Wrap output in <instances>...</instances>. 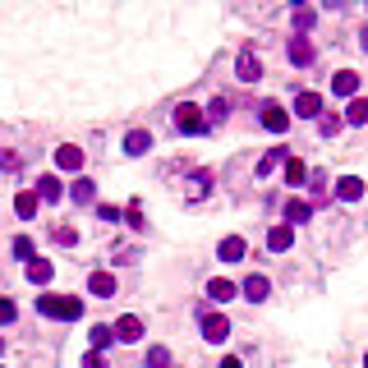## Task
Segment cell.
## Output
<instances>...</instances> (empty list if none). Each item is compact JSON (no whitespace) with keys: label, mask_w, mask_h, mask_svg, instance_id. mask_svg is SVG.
Returning <instances> with one entry per match:
<instances>
[{"label":"cell","mask_w":368,"mask_h":368,"mask_svg":"<svg viewBox=\"0 0 368 368\" xmlns=\"http://www.w3.org/2000/svg\"><path fill=\"white\" fill-rule=\"evenodd\" d=\"M346 124H368V97H350L346 115H341Z\"/></svg>","instance_id":"cell-20"},{"label":"cell","mask_w":368,"mask_h":368,"mask_svg":"<svg viewBox=\"0 0 368 368\" xmlns=\"http://www.w3.org/2000/svg\"><path fill=\"white\" fill-rule=\"evenodd\" d=\"M341 124H346V120H341L336 111H323V115H318V129H323V138H336V134H341Z\"/></svg>","instance_id":"cell-25"},{"label":"cell","mask_w":368,"mask_h":368,"mask_svg":"<svg viewBox=\"0 0 368 368\" xmlns=\"http://www.w3.org/2000/svg\"><path fill=\"white\" fill-rule=\"evenodd\" d=\"M226 111H230V106H226V97H216V101H212V124H221Z\"/></svg>","instance_id":"cell-36"},{"label":"cell","mask_w":368,"mask_h":368,"mask_svg":"<svg viewBox=\"0 0 368 368\" xmlns=\"http://www.w3.org/2000/svg\"><path fill=\"white\" fill-rule=\"evenodd\" d=\"M147 368H170V350L166 346H152V350H147Z\"/></svg>","instance_id":"cell-28"},{"label":"cell","mask_w":368,"mask_h":368,"mask_svg":"<svg viewBox=\"0 0 368 368\" xmlns=\"http://www.w3.org/2000/svg\"><path fill=\"white\" fill-rule=\"evenodd\" d=\"M332 92H336V97H355V92H359V74H350V69H341V74L332 78Z\"/></svg>","instance_id":"cell-16"},{"label":"cell","mask_w":368,"mask_h":368,"mask_svg":"<svg viewBox=\"0 0 368 368\" xmlns=\"http://www.w3.org/2000/svg\"><path fill=\"white\" fill-rule=\"evenodd\" d=\"M364 368H368V355H364Z\"/></svg>","instance_id":"cell-41"},{"label":"cell","mask_w":368,"mask_h":368,"mask_svg":"<svg viewBox=\"0 0 368 368\" xmlns=\"http://www.w3.org/2000/svg\"><path fill=\"white\" fill-rule=\"evenodd\" d=\"M235 74H240V83H258V78H263V65H258L253 51H244V56L235 60Z\"/></svg>","instance_id":"cell-8"},{"label":"cell","mask_w":368,"mask_h":368,"mask_svg":"<svg viewBox=\"0 0 368 368\" xmlns=\"http://www.w3.org/2000/svg\"><path fill=\"white\" fill-rule=\"evenodd\" d=\"M88 290L97 295V300H111V295H115V277H111V272H92V277H88Z\"/></svg>","instance_id":"cell-15"},{"label":"cell","mask_w":368,"mask_h":368,"mask_svg":"<svg viewBox=\"0 0 368 368\" xmlns=\"http://www.w3.org/2000/svg\"><path fill=\"white\" fill-rule=\"evenodd\" d=\"M83 368H111V364H106V355H97V350H92V355L83 359Z\"/></svg>","instance_id":"cell-38"},{"label":"cell","mask_w":368,"mask_h":368,"mask_svg":"<svg viewBox=\"0 0 368 368\" xmlns=\"http://www.w3.org/2000/svg\"><path fill=\"white\" fill-rule=\"evenodd\" d=\"M88 341H92V350L101 355V350H106V346L115 341V332H111V327H92V332H88Z\"/></svg>","instance_id":"cell-26"},{"label":"cell","mask_w":368,"mask_h":368,"mask_svg":"<svg viewBox=\"0 0 368 368\" xmlns=\"http://www.w3.org/2000/svg\"><path fill=\"white\" fill-rule=\"evenodd\" d=\"M189 184H193V189H189V198H203V193H212V170H193V175H189Z\"/></svg>","instance_id":"cell-24"},{"label":"cell","mask_w":368,"mask_h":368,"mask_svg":"<svg viewBox=\"0 0 368 368\" xmlns=\"http://www.w3.org/2000/svg\"><path fill=\"white\" fill-rule=\"evenodd\" d=\"M327 184H332V179H327L323 170H318V175H313V184H309V189H313V198H318V203H327V198H332V189H327Z\"/></svg>","instance_id":"cell-29"},{"label":"cell","mask_w":368,"mask_h":368,"mask_svg":"<svg viewBox=\"0 0 368 368\" xmlns=\"http://www.w3.org/2000/svg\"><path fill=\"white\" fill-rule=\"evenodd\" d=\"M124 216H129V226H134V230H147V221H143V207H138V203H129V207H124Z\"/></svg>","instance_id":"cell-31"},{"label":"cell","mask_w":368,"mask_h":368,"mask_svg":"<svg viewBox=\"0 0 368 368\" xmlns=\"http://www.w3.org/2000/svg\"><path fill=\"white\" fill-rule=\"evenodd\" d=\"M51 277H56V263H51V258H33V263H28V281H33V286H46Z\"/></svg>","instance_id":"cell-14"},{"label":"cell","mask_w":368,"mask_h":368,"mask_svg":"<svg viewBox=\"0 0 368 368\" xmlns=\"http://www.w3.org/2000/svg\"><path fill=\"white\" fill-rule=\"evenodd\" d=\"M97 216H101V221H120V207H111V203H101V207H97Z\"/></svg>","instance_id":"cell-37"},{"label":"cell","mask_w":368,"mask_h":368,"mask_svg":"<svg viewBox=\"0 0 368 368\" xmlns=\"http://www.w3.org/2000/svg\"><path fill=\"white\" fill-rule=\"evenodd\" d=\"M14 253H19V258H28V263H33V240H28V235H19V240H14Z\"/></svg>","instance_id":"cell-35"},{"label":"cell","mask_w":368,"mask_h":368,"mask_svg":"<svg viewBox=\"0 0 368 368\" xmlns=\"http://www.w3.org/2000/svg\"><path fill=\"white\" fill-rule=\"evenodd\" d=\"M175 129H179V134H203V129H207V120H203L198 106H189V101H184V106H175Z\"/></svg>","instance_id":"cell-2"},{"label":"cell","mask_w":368,"mask_h":368,"mask_svg":"<svg viewBox=\"0 0 368 368\" xmlns=\"http://www.w3.org/2000/svg\"><path fill=\"white\" fill-rule=\"evenodd\" d=\"M33 193H37L42 203H56V198H60V179H56V175H42V179H37V189H33Z\"/></svg>","instance_id":"cell-23"},{"label":"cell","mask_w":368,"mask_h":368,"mask_svg":"<svg viewBox=\"0 0 368 368\" xmlns=\"http://www.w3.org/2000/svg\"><path fill=\"white\" fill-rule=\"evenodd\" d=\"M69 198H74V203H83V207H88V203L97 198V184H92V179H74V184H69Z\"/></svg>","instance_id":"cell-22"},{"label":"cell","mask_w":368,"mask_h":368,"mask_svg":"<svg viewBox=\"0 0 368 368\" xmlns=\"http://www.w3.org/2000/svg\"><path fill=\"white\" fill-rule=\"evenodd\" d=\"M235 295H240V290H235V286H230L226 277H212V281H207V300L226 304V300H235Z\"/></svg>","instance_id":"cell-17"},{"label":"cell","mask_w":368,"mask_h":368,"mask_svg":"<svg viewBox=\"0 0 368 368\" xmlns=\"http://www.w3.org/2000/svg\"><path fill=\"white\" fill-rule=\"evenodd\" d=\"M332 193H336L341 203H359V198H364V179H359V175H341Z\"/></svg>","instance_id":"cell-5"},{"label":"cell","mask_w":368,"mask_h":368,"mask_svg":"<svg viewBox=\"0 0 368 368\" xmlns=\"http://www.w3.org/2000/svg\"><path fill=\"white\" fill-rule=\"evenodd\" d=\"M51 235H56V244H78V230H74V226H56Z\"/></svg>","instance_id":"cell-32"},{"label":"cell","mask_w":368,"mask_h":368,"mask_svg":"<svg viewBox=\"0 0 368 368\" xmlns=\"http://www.w3.org/2000/svg\"><path fill=\"white\" fill-rule=\"evenodd\" d=\"M313 19H318V14H313L309 5H304V10H295V28H300V37H304V28H313Z\"/></svg>","instance_id":"cell-33"},{"label":"cell","mask_w":368,"mask_h":368,"mask_svg":"<svg viewBox=\"0 0 368 368\" xmlns=\"http://www.w3.org/2000/svg\"><path fill=\"white\" fill-rule=\"evenodd\" d=\"M37 309H42L46 318H65V323H78V318H83V300H74V295H69V300L42 295V300H37Z\"/></svg>","instance_id":"cell-1"},{"label":"cell","mask_w":368,"mask_h":368,"mask_svg":"<svg viewBox=\"0 0 368 368\" xmlns=\"http://www.w3.org/2000/svg\"><path fill=\"white\" fill-rule=\"evenodd\" d=\"M295 115L318 120V115H323V97H318V92H300V97H295Z\"/></svg>","instance_id":"cell-13"},{"label":"cell","mask_w":368,"mask_h":368,"mask_svg":"<svg viewBox=\"0 0 368 368\" xmlns=\"http://www.w3.org/2000/svg\"><path fill=\"white\" fill-rule=\"evenodd\" d=\"M286 56H290V65H313V42L309 37H290V46H286Z\"/></svg>","instance_id":"cell-10"},{"label":"cell","mask_w":368,"mask_h":368,"mask_svg":"<svg viewBox=\"0 0 368 368\" xmlns=\"http://www.w3.org/2000/svg\"><path fill=\"white\" fill-rule=\"evenodd\" d=\"M216 258H221V263H244V258H249V244L240 240V235H226L221 244H216Z\"/></svg>","instance_id":"cell-3"},{"label":"cell","mask_w":368,"mask_h":368,"mask_svg":"<svg viewBox=\"0 0 368 368\" xmlns=\"http://www.w3.org/2000/svg\"><path fill=\"white\" fill-rule=\"evenodd\" d=\"M309 216H313V203H304V198H290V203H286V226L309 221Z\"/></svg>","instance_id":"cell-21"},{"label":"cell","mask_w":368,"mask_h":368,"mask_svg":"<svg viewBox=\"0 0 368 368\" xmlns=\"http://www.w3.org/2000/svg\"><path fill=\"white\" fill-rule=\"evenodd\" d=\"M240 295H244L249 304H263V300L272 295V281H267V277H249L244 286H240Z\"/></svg>","instance_id":"cell-7"},{"label":"cell","mask_w":368,"mask_h":368,"mask_svg":"<svg viewBox=\"0 0 368 368\" xmlns=\"http://www.w3.org/2000/svg\"><path fill=\"white\" fill-rule=\"evenodd\" d=\"M290 244H295V226H272L267 230V249L272 253H286Z\"/></svg>","instance_id":"cell-12"},{"label":"cell","mask_w":368,"mask_h":368,"mask_svg":"<svg viewBox=\"0 0 368 368\" xmlns=\"http://www.w3.org/2000/svg\"><path fill=\"white\" fill-rule=\"evenodd\" d=\"M14 318H19V309H14V300H0V327H10Z\"/></svg>","instance_id":"cell-34"},{"label":"cell","mask_w":368,"mask_h":368,"mask_svg":"<svg viewBox=\"0 0 368 368\" xmlns=\"http://www.w3.org/2000/svg\"><path fill=\"white\" fill-rule=\"evenodd\" d=\"M37 203H42V198H37V193H33V189H19V193H14V212H19V216H23V221H28V216H33V212H37Z\"/></svg>","instance_id":"cell-19"},{"label":"cell","mask_w":368,"mask_h":368,"mask_svg":"<svg viewBox=\"0 0 368 368\" xmlns=\"http://www.w3.org/2000/svg\"><path fill=\"white\" fill-rule=\"evenodd\" d=\"M203 336H207L212 346H221L226 336H230V323H226L221 313H212V318H203Z\"/></svg>","instance_id":"cell-11"},{"label":"cell","mask_w":368,"mask_h":368,"mask_svg":"<svg viewBox=\"0 0 368 368\" xmlns=\"http://www.w3.org/2000/svg\"><path fill=\"white\" fill-rule=\"evenodd\" d=\"M111 332H115V341H129V346H134V341H143V323H138L134 313H124V318L111 327Z\"/></svg>","instance_id":"cell-6"},{"label":"cell","mask_w":368,"mask_h":368,"mask_svg":"<svg viewBox=\"0 0 368 368\" xmlns=\"http://www.w3.org/2000/svg\"><path fill=\"white\" fill-rule=\"evenodd\" d=\"M304 179H309L304 161H286V184H304Z\"/></svg>","instance_id":"cell-30"},{"label":"cell","mask_w":368,"mask_h":368,"mask_svg":"<svg viewBox=\"0 0 368 368\" xmlns=\"http://www.w3.org/2000/svg\"><path fill=\"white\" fill-rule=\"evenodd\" d=\"M281 156H286V147H272V152L263 156V161H258V175H272V170L281 166Z\"/></svg>","instance_id":"cell-27"},{"label":"cell","mask_w":368,"mask_h":368,"mask_svg":"<svg viewBox=\"0 0 368 368\" xmlns=\"http://www.w3.org/2000/svg\"><path fill=\"white\" fill-rule=\"evenodd\" d=\"M56 166L60 170H83V152H78V147H56Z\"/></svg>","instance_id":"cell-18"},{"label":"cell","mask_w":368,"mask_h":368,"mask_svg":"<svg viewBox=\"0 0 368 368\" xmlns=\"http://www.w3.org/2000/svg\"><path fill=\"white\" fill-rule=\"evenodd\" d=\"M221 368H244V359H235V355H226V359H221Z\"/></svg>","instance_id":"cell-39"},{"label":"cell","mask_w":368,"mask_h":368,"mask_svg":"<svg viewBox=\"0 0 368 368\" xmlns=\"http://www.w3.org/2000/svg\"><path fill=\"white\" fill-rule=\"evenodd\" d=\"M124 152L129 156H147L152 152V134H147V129H129V134H124Z\"/></svg>","instance_id":"cell-9"},{"label":"cell","mask_w":368,"mask_h":368,"mask_svg":"<svg viewBox=\"0 0 368 368\" xmlns=\"http://www.w3.org/2000/svg\"><path fill=\"white\" fill-rule=\"evenodd\" d=\"M359 42H364V51H368V28H364V33H359Z\"/></svg>","instance_id":"cell-40"},{"label":"cell","mask_w":368,"mask_h":368,"mask_svg":"<svg viewBox=\"0 0 368 368\" xmlns=\"http://www.w3.org/2000/svg\"><path fill=\"white\" fill-rule=\"evenodd\" d=\"M263 129H272V134H286V129H290V111H281L277 101H267V106H263Z\"/></svg>","instance_id":"cell-4"}]
</instances>
